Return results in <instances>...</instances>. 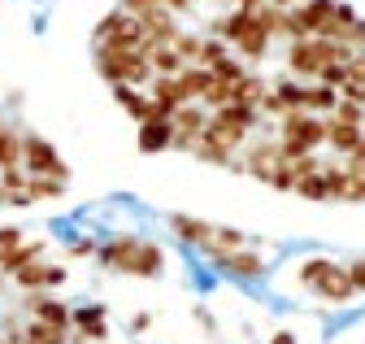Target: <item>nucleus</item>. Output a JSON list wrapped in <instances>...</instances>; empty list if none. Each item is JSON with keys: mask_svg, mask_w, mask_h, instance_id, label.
<instances>
[{"mask_svg": "<svg viewBox=\"0 0 365 344\" xmlns=\"http://www.w3.org/2000/svg\"><path fill=\"white\" fill-rule=\"evenodd\" d=\"M356 53L348 49V44H335V39H296L292 44V57H287V66L296 70V74H317L327 61H352Z\"/></svg>", "mask_w": 365, "mask_h": 344, "instance_id": "nucleus-1", "label": "nucleus"}, {"mask_svg": "<svg viewBox=\"0 0 365 344\" xmlns=\"http://www.w3.org/2000/svg\"><path fill=\"white\" fill-rule=\"evenodd\" d=\"M96 70L113 83V88H118V83H130V88H135V83H144L153 74L144 53H109V49H101V66Z\"/></svg>", "mask_w": 365, "mask_h": 344, "instance_id": "nucleus-2", "label": "nucleus"}, {"mask_svg": "<svg viewBox=\"0 0 365 344\" xmlns=\"http://www.w3.org/2000/svg\"><path fill=\"white\" fill-rule=\"evenodd\" d=\"M22 157H26V175H39V179H70V166L53 153V144L48 140H39V136H31V140H22Z\"/></svg>", "mask_w": 365, "mask_h": 344, "instance_id": "nucleus-3", "label": "nucleus"}, {"mask_svg": "<svg viewBox=\"0 0 365 344\" xmlns=\"http://www.w3.org/2000/svg\"><path fill=\"white\" fill-rule=\"evenodd\" d=\"M283 136H287V140H296L304 153H313L317 144L327 140V122L309 118L304 109H287V113H283Z\"/></svg>", "mask_w": 365, "mask_h": 344, "instance_id": "nucleus-4", "label": "nucleus"}, {"mask_svg": "<svg viewBox=\"0 0 365 344\" xmlns=\"http://www.w3.org/2000/svg\"><path fill=\"white\" fill-rule=\"evenodd\" d=\"M217 266L226 275H240V279H261L265 275V262L257 253H217Z\"/></svg>", "mask_w": 365, "mask_h": 344, "instance_id": "nucleus-5", "label": "nucleus"}, {"mask_svg": "<svg viewBox=\"0 0 365 344\" xmlns=\"http://www.w3.org/2000/svg\"><path fill=\"white\" fill-rule=\"evenodd\" d=\"M113 101H118V105H122L135 122H140V126L153 118V101H148V96H140V92L130 88V83H118V88H113Z\"/></svg>", "mask_w": 365, "mask_h": 344, "instance_id": "nucleus-6", "label": "nucleus"}, {"mask_svg": "<svg viewBox=\"0 0 365 344\" xmlns=\"http://www.w3.org/2000/svg\"><path fill=\"white\" fill-rule=\"evenodd\" d=\"M170 126H174V136H187V140H196L205 126H209V118L196 109V105H178L174 109V118H170Z\"/></svg>", "mask_w": 365, "mask_h": 344, "instance_id": "nucleus-7", "label": "nucleus"}, {"mask_svg": "<svg viewBox=\"0 0 365 344\" xmlns=\"http://www.w3.org/2000/svg\"><path fill=\"white\" fill-rule=\"evenodd\" d=\"M14 279H18L22 288H57V283L66 279V270H61V266H35V262H31V266H22Z\"/></svg>", "mask_w": 365, "mask_h": 344, "instance_id": "nucleus-8", "label": "nucleus"}, {"mask_svg": "<svg viewBox=\"0 0 365 344\" xmlns=\"http://www.w3.org/2000/svg\"><path fill=\"white\" fill-rule=\"evenodd\" d=\"M170 140H174L170 122H144L140 126V148L144 153H161V148H170Z\"/></svg>", "mask_w": 365, "mask_h": 344, "instance_id": "nucleus-9", "label": "nucleus"}, {"mask_svg": "<svg viewBox=\"0 0 365 344\" xmlns=\"http://www.w3.org/2000/svg\"><path fill=\"white\" fill-rule=\"evenodd\" d=\"M135 253H140V240H113L101 257H105V262L109 266H118V270H126L130 275V266H135Z\"/></svg>", "mask_w": 365, "mask_h": 344, "instance_id": "nucleus-10", "label": "nucleus"}, {"mask_svg": "<svg viewBox=\"0 0 365 344\" xmlns=\"http://www.w3.org/2000/svg\"><path fill=\"white\" fill-rule=\"evenodd\" d=\"M361 136H365V131H361V126H344V122H335V118L327 122V140H331V144H335L339 153H356V144H361Z\"/></svg>", "mask_w": 365, "mask_h": 344, "instance_id": "nucleus-11", "label": "nucleus"}, {"mask_svg": "<svg viewBox=\"0 0 365 344\" xmlns=\"http://www.w3.org/2000/svg\"><path fill=\"white\" fill-rule=\"evenodd\" d=\"M261 96H265V83H261V79H252V74H244L235 88H231V105H248V109H257V105H261Z\"/></svg>", "mask_w": 365, "mask_h": 344, "instance_id": "nucleus-12", "label": "nucleus"}, {"mask_svg": "<svg viewBox=\"0 0 365 344\" xmlns=\"http://www.w3.org/2000/svg\"><path fill=\"white\" fill-rule=\"evenodd\" d=\"M235 44H240V53H244V57H261V53L269 49V35H265V31H261V22L252 18V22L244 26V35L235 39Z\"/></svg>", "mask_w": 365, "mask_h": 344, "instance_id": "nucleus-13", "label": "nucleus"}, {"mask_svg": "<svg viewBox=\"0 0 365 344\" xmlns=\"http://www.w3.org/2000/svg\"><path fill=\"white\" fill-rule=\"evenodd\" d=\"M317 292L322 296H331V300H348L356 288H352V279H348V270H339V266H331V275L317 283Z\"/></svg>", "mask_w": 365, "mask_h": 344, "instance_id": "nucleus-14", "label": "nucleus"}, {"mask_svg": "<svg viewBox=\"0 0 365 344\" xmlns=\"http://www.w3.org/2000/svg\"><path fill=\"white\" fill-rule=\"evenodd\" d=\"M161 270V248L157 244H140V253H135V266L130 275H140V279H153Z\"/></svg>", "mask_w": 365, "mask_h": 344, "instance_id": "nucleus-15", "label": "nucleus"}, {"mask_svg": "<svg viewBox=\"0 0 365 344\" xmlns=\"http://www.w3.org/2000/svg\"><path fill=\"white\" fill-rule=\"evenodd\" d=\"M39 253H43V240H31V244H18V248H14V253H9V257H5V262H0V266H5L9 275H18L22 266H31V262H35V257H39Z\"/></svg>", "mask_w": 365, "mask_h": 344, "instance_id": "nucleus-16", "label": "nucleus"}, {"mask_svg": "<svg viewBox=\"0 0 365 344\" xmlns=\"http://www.w3.org/2000/svg\"><path fill=\"white\" fill-rule=\"evenodd\" d=\"M170 227H174V236H182V240H187V244H205V240H209V223H196V218H182V213H178V218H174Z\"/></svg>", "mask_w": 365, "mask_h": 344, "instance_id": "nucleus-17", "label": "nucleus"}, {"mask_svg": "<svg viewBox=\"0 0 365 344\" xmlns=\"http://www.w3.org/2000/svg\"><path fill=\"white\" fill-rule=\"evenodd\" d=\"M148 66H153L157 74H178V70H182V57L165 44V49H153V53H148Z\"/></svg>", "mask_w": 365, "mask_h": 344, "instance_id": "nucleus-18", "label": "nucleus"}, {"mask_svg": "<svg viewBox=\"0 0 365 344\" xmlns=\"http://www.w3.org/2000/svg\"><path fill=\"white\" fill-rule=\"evenodd\" d=\"M39 323H48V327H57V331H66V323H70V310L61 305V300H39Z\"/></svg>", "mask_w": 365, "mask_h": 344, "instance_id": "nucleus-19", "label": "nucleus"}, {"mask_svg": "<svg viewBox=\"0 0 365 344\" xmlns=\"http://www.w3.org/2000/svg\"><path fill=\"white\" fill-rule=\"evenodd\" d=\"M209 74H213L217 83H226V88H235V83L244 79V66H240L235 57H222V61H213V66H209Z\"/></svg>", "mask_w": 365, "mask_h": 344, "instance_id": "nucleus-20", "label": "nucleus"}, {"mask_svg": "<svg viewBox=\"0 0 365 344\" xmlns=\"http://www.w3.org/2000/svg\"><path fill=\"white\" fill-rule=\"evenodd\" d=\"M296 192H300V196H309V201H327V196H331L327 179H322V170H317V175H304V179H296Z\"/></svg>", "mask_w": 365, "mask_h": 344, "instance_id": "nucleus-21", "label": "nucleus"}, {"mask_svg": "<svg viewBox=\"0 0 365 344\" xmlns=\"http://www.w3.org/2000/svg\"><path fill=\"white\" fill-rule=\"evenodd\" d=\"M18 161H22V140H18L14 131H0V166L14 170Z\"/></svg>", "mask_w": 365, "mask_h": 344, "instance_id": "nucleus-22", "label": "nucleus"}, {"mask_svg": "<svg viewBox=\"0 0 365 344\" xmlns=\"http://www.w3.org/2000/svg\"><path fill=\"white\" fill-rule=\"evenodd\" d=\"M339 92L335 88H304V109H335Z\"/></svg>", "mask_w": 365, "mask_h": 344, "instance_id": "nucleus-23", "label": "nucleus"}, {"mask_svg": "<svg viewBox=\"0 0 365 344\" xmlns=\"http://www.w3.org/2000/svg\"><path fill=\"white\" fill-rule=\"evenodd\" d=\"M26 344H66V331H57L48 323H31L26 327Z\"/></svg>", "mask_w": 365, "mask_h": 344, "instance_id": "nucleus-24", "label": "nucleus"}, {"mask_svg": "<svg viewBox=\"0 0 365 344\" xmlns=\"http://www.w3.org/2000/svg\"><path fill=\"white\" fill-rule=\"evenodd\" d=\"M74 318H78V327H83L87 335H96V340H105V314H101V305H91V310H78Z\"/></svg>", "mask_w": 365, "mask_h": 344, "instance_id": "nucleus-25", "label": "nucleus"}, {"mask_svg": "<svg viewBox=\"0 0 365 344\" xmlns=\"http://www.w3.org/2000/svg\"><path fill=\"white\" fill-rule=\"evenodd\" d=\"M248 22H252V14H244V9H240V14H231V18H222V22H217V26H213V31H217V35H222V39H240V35H244V26H248Z\"/></svg>", "mask_w": 365, "mask_h": 344, "instance_id": "nucleus-26", "label": "nucleus"}, {"mask_svg": "<svg viewBox=\"0 0 365 344\" xmlns=\"http://www.w3.org/2000/svg\"><path fill=\"white\" fill-rule=\"evenodd\" d=\"M331 266H335V262H327V257H313V262H304V266H300V279H304L309 288H317V283L331 275Z\"/></svg>", "mask_w": 365, "mask_h": 344, "instance_id": "nucleus-27", "label": "nucleus"}, {"mask_svg": "<svg viewBox=\"0 0 365 344\" xmlns=\"http://www.w3.org/2000/svg\"><path fill=\"white\" fill-rule=\"evenodd\" d=\"M317 79H322V88H344L348 83V61H327L317 70Z\"/></svg>", "mask_w": 365, "mask_h": 344, "instance_id": "nucleus-28", "label": "nucleus"}, {"mask_svg": "<svg viewBox=\"0 0 365 344\" xmlns=\"http://www.w3.org/2000/svg\"><path fill=\"white\" fill-rule=\"evenodd\" d=\"M61 179H39V175H31L26 179V192H31V201H39V196H61Z\"/></svg>", "mask_w": 365, "mask_h": 344, "instance_id": "nucleus-29", "label": "nucleus"}, {"mask_svg": "<svg viewBox=\"0 0 365 344\" xmlns=\"http://www.w3.org/2000/svg\"><path fill=\"white\" fill-rule=\"evenodd\" d=\"M182 61H200V39H192V35H174V44H170Z\"/></svg>", "mask_w": 365, "mask_h": 344, "instance_id": "nucleus-30", "label": "nucleus"}, {"mask_svg": "<svg viewBox=\"0 0 365 344\" xmlns=\"http://www.w3.org/2000/svg\"><path fill=\"white\" fill-rule=\"evenodd\" d=\"M361 118H365V109H361L356 101H339V105H335V122H344V126H361Z\"/></svg>", "mask_w": 365, "mask_h": 344, "instance_id": "nucleus-31", "label": "nucleus"}, {"mask_svg": "<svg viewBox=\"0 0 365 344\" xmlns=\"http://www.w3.org/2000/svg\"><path fill=\"white\" fill-rule=\"evenodd\" d=\"M226 57V49H222V39H200V66L209 70L213 61H222Z\"/></svg>", "mask_w": 365, "mask_h": 344, "instance_id": "nucleus-32", "label": "nucleus"}, {"mask_svg": "<svg viewBox=\"0 0 365 344\" xmlns=\"http://www.w3.org/2000/svg\"><path fill=\"white\" fill-rule=\"evenodd\" d=\"M274 96H279L287 109H304V88H296V83H283V88L274 92Z\"/></svg>", "mask_w": 365, "mask_h": 344, "instance_id": "nucleus-33", "label": "nucleus"}, {"mask_svg": "<svg viewBox=\"0 0 365 344\" xmlns=\"http://www.w3.org/2000/svg\"><path fill=\"white\" fill-rule=\"evenodd\" d=\"M205 105H213V109H222V105H231V88H226V83H213V88L205 92Z\"/></svg>", "mask_w": 365, "mask_h": 344, "instance_id": "nucleus-34", "label": "nucleus"}, {"mask_svg": "<svg viewBox=\"0 0 365 344\" xmlns=\"http://www.w3.org/2000/svg\"><path fill=\"white\" fill-rule=\"evenodd\" d=\"M18 244H22V231H14V227H5V231H0V262H5V257H9Z\"/></svg>", "mask_w": 365, "mask_h": 344, "instance_id": "nucleus-35", "label": "nucleus"}, {"mask_svg": "<svg viewBox=\"0 0 365 344\" xmlns=\"http://www.w3.org/2000/svg\"><path fill=\"white\" fill-rule=\"evenodd\" d=\"M0 188H5V192H18V188H26V175L14 166V170H5V183H0Z\"/></svg>", "mask_w": 365, "mask_h": 344, "instance_id": "nucleus-36", "label": "nucleus"}, {"mask_svg": "<svg viewBox=\"0 0 365 344\" xmlns=\"http://www.w3.org/2000/svg\"><path fill=\"white\" fill-rule=\"evenodd\" d=\"M5 205H18V209H26V205H31V192H26V188H18V192H5Z\"/></svg>", "mask_w": 365, "mask_h": 344, "instance_id": "nucleus-37", "label": "nucleus"}, {"mask_svg": "<svg viewBox=\"0 0 365 344\" xmlns=\"http://www.w3.org/2000/svg\"><path fill=\"white\" fill-rule=\"evenodd\" d=\"M348 279H352V288L361 292V288H365V262H356V266L348 270Z\"/></svg>", "mask_w": 365, "mask_h": 344, "instance_id": "nucleus-38", "label": "nucleus"}, {"mask_svg": "<svg viewBox=\"0 0 365 344\" xmlns=\"http://www.w3.org/2000/svg\"><path fill=\"white\" fill-rule=\"evenodd\" d=\"M148 5H161V0H126V14H140V9H148Z\"/></svg>", "mask_w": 365, "mask_h": 344, "instance_id": "nucleus-39", "label": "nucleus"}, {"mask_svg": "<svg viewBox=\"0 0 365 344\" xmlns=\"http://www.w3.org/2000/svg\"><path fill=\"white\" fill-rule=\"evenodd\" d=\"M161 5H165V9H187L192 0H161Z\"/></svg>", "mask_w": 365, "mask_h": 344, "instance_id": "nucleus-40", "label": "nucleus"}, {"mask_svg": "<svg viewBox=\"0 0 365 344\" xmlns=\"http://www.w3.org/2000/svg\"><path fill=\"white\" fill-rule=\"evenodd\" d=\"M274 344H296V340H292L287 331H279V335H274Z\"/></svg>", "mask_w": 365, "mask_h": 344, "instance_id": "nucleus-41", "label": "nucleus"}, {"mask_svg": "<svg viewBox=\"0 0 365 344\" xmlns=\"http://www.w3.org/2000/svg\"><path fill=\"white\" fill-rule=\"evenodd\" d=\"M269 5H274V9H283V5H292V0H269Z\"/></svg>", "mask_w": 365, "mask_h": 344, "instance_id": "nucleus-42", "label": "nucleus"}, {"mask_svg": "<svg viewBox=\"0 0 365 344\" xmlns=\"http://www.w3.org/2000/svg\"><path fill=\"white\" fill-rule=\"evenodd\" d=\"M0 205H5V188H0Z\"/></svg>", "mask_w": 365, "mask_h": 344, "instance_id": "nucleus-43", "label": "nucleus"}, {"mask_svg": "<svg viewBox=\"0 0 365 344\" xmlns=\"http://www.w3.org/2000/svg\"><path fill=\"white\" fill-rule=\"evenodd\" d=\"M361 175H365V166H361Z\"/></svg>", "mask_w": 365, "mask_h": 344, "instance_id": "nucleus-44", "label": "nucleus"}]
</instances>
